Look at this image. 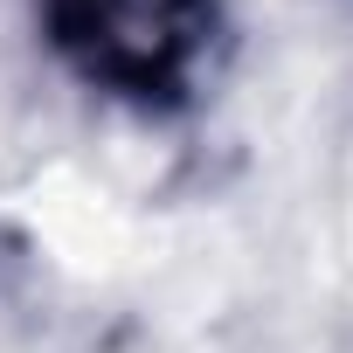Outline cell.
<instances>
[{
    "label": "cell",
    "instance_id": "1",
    "mask_svg": "<svg viewBox=\"0 0 353 353\" xmlns=\"http://www.w3.org/2000/svg\"><path fill=\"white\" fill-rule=\"evenodd\" d=\"M63 49L118 90H159L194 56L201 0H49Z\"/></svg>",
    "mask_w": 353,
    "mask_h": 353
}]
</instances>
